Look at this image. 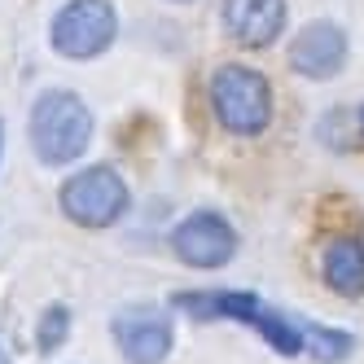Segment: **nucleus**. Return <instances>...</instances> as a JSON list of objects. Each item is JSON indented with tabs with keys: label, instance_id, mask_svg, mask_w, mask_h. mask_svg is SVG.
I'll return each mask as SVG.
<instances>
[{
	"label": "nucleus",
	"instance_id": "0eeeda50",
	"mask_svg": "<svg viewBox=\"0 0 364 364\" xmlns=\"http://www.w3.org/2000/svg\"><path fill=\"white\" fill-rule=\"evenodd\" d=\"M114 343L127 364H163L171 355V321L159 307H127L114 316Z\"/></svg>",
	"mask_w": 364,
	"mask_h": 364
},
{
	"label": "nucleus",
	"instance_id": "2eb2a0df",
	"mask_svg": "<svg viewBox=\"0 0 364 364\" xmlns=\"http://www.w3.org/2000/svg\"><path fill=\"white\" fill-rule=\"evenodd\" d=\"M0 141H5V127H0Z\"/></svg>",
	"mask_w": 364,
	"mask_h": 364
},
{
	"label": "nucleus",
	"instance_id": "7ed1b4c3",
	"mask_svg": "<svg viewBox=\"0 0 364 364\" xmlns=\"http://www.w3.org/2000/svg\"><path fill=\"white\" fill-rule=\"evenodd\" d=\"M211 110L220 119L224 132L232 136H259L272 123V84L264 80V70L224 62L211 75Z\"/></svg>",
	"mask_w": 364,
	"mask_h": 364
},
{
	"label": "nucleus",
	"instance_id": "6e6552de",
	"mask_svg": "<svg viewBox=\"0 0 364 364\" xmlns=\"http://www.w3.org/2000/svg\"><path fill=\"white\" fill-rule=\"evenodd\" d=\"M347 66V31L338 22H307L290 44V70L303 80H333Z\"/></svg>",
	"mask_w": 364,
	"mask_h": 364
},
{
	"label": "nucleus",
	"instance_id": "20e7f679",
	"mask_svg": "<svg viewBox=\"0 0 364 364\" xmlns=\"http://www.w3.org/2000/svg\"><path fill=\"white\" fill-rule=\"evenodd\" d=\"M119 36V14L110 0H66L48 22V44L66 62L101 58Z\"/></svg>",
	"mask_w": 364,
	"mask_h": 364
},
{
	"label": "nucleus",
	"instance_id": "9d476101",
	"mask_svg": "<svg viewBox=\"0 0 364 364\" xmlns=\"http://www.w3.org/2000/svg\"><path fill=\"white\" fill-rule=\"evenodd\" d=\"M321 277L333 294L360 299L364 294V242L360 237H333L321 255Z\"/></svg>",
	"mask_w": 364,
	"mask_h": 364
},
{
	"label": "nucleus",
	"instance_id": "39448f33",
	"mask_svg": "<svg viewBox=\"0 0 364 364\" xmlns=\"http://www.w3.org/2000/svg\"><path fill=\"white\" fill-rule=\"evenodd\" d=\"M62 215L70 224H80V228H110L127 215V202H132V193H127L123 185V176L106 163H97V167H84V171H75L62 193Z\"/></svg>",
	"mask_w": 364,
	"mask_h": 364
},
{
	"label": "nucleus",
	"instance_id": "ddd939ff",
	"mask_svg": "<svg viewBox=\"0 0 364 364\" xmlns=\"http://www.w3.org/2000/svg\"><path fill=\"white\" fill-rule=\"evenodd\" d=\"M0 364H14V360H9V351H5V347H0Z\"/></svg>",
	"mask_w": 364,
	"mask_h": 364
},
{
	"label": "nucleus",
	"instance_id": "f8f14e48",
	"mask_svg": "<svg viewBox=\"0 0 364 364\" xmlns=\"http://www.w3.org/2000/svg\"><path fill=\"white\" fill-rule=\"evenodd\" d=\"M66 333H70V307H66V303L44 307L40 329H36V347H40V351H58V347L66 343Z\"/></svg>",
	"mask_w": 364,
	"mask_h": 364
},
{
	"label": "nucleus",
	"instance_id": "9b49d317",
	"mask_svg": "<svg viewBox=\"0 0 364 364\" xmlns=\"http://www.w3.org/2000/svg\"><path fill=\"white\" fill-rule=\"evenodd\" d=\"M294 321H299V333H303V351H311L321 364H338V360H347V355L355 351V338H351V333L325 329V325L303 321V316H294Z\"/></svg>",
	"mask_w": 364,
	"mask_h": 364
},
{
	"label": "nucleus",
	"instance_id": "4468645a",
	"mask_svg": "<svg viewBox=\"0 0 364 364\" xmlns=\"http://www.w3.org/2000/svg\"><path fill=\"white\" fill-rule=\"evenodd\" d=\"M360 127H364V106H360Z\"/></svg>",
	"mask_w": 364,
	"mask_h": 364
},
{
	"label": "nucleus",
	"instance_id": "dca6fc26",
	"mask_svg": "<svg viewBox=\"0 0 364 364\" xmlns=\"http://www.w3.org/2000/svg\"><path fill=\"white\" fill-rule=\"evenodd\" d=\"M176 5H189V0H176Z\"/></svg>",
	"mask_w": 364,
	"mask_h": 364
},
{
	"label": "nucleus",
	"instance_id": "f257e3e1",
	"mask_svg": "<svg viewBox=\"0 0 364 364\" xmlns=\"http://www.w3.org/2000/svg\"><path fill=\"white\" fill-rule=\"evenodd\" d=\"M171 307L189 311L193 321H242L250 329H259V338L281 351V355H303V333L299 321L285 316V311H272L259 294L250 290H189V294H176Z\"/></svg>",
	"mask_w": 364,
	"mask_h": 364
},
{
	"label": "nucleus",
	"instance_id": "1a4fd4ad",
	"mask_svg": "<svg viewBox=\"0 0 364 364\" xmlns=\"http://www.w3.org/2000/svg\"><path fill=\"white\" fill-rule=\"evenodd\" d=\"M224 31L242 48H268L285 31V0H224Z\"/></svg>",
	"mask_w": 364,
	"mask_h": 364
},
{
	"label": "nucleus",
	"instance_id": "423d86ee",
	"mask_svg": "<svg viewBox=\"0 0 364 364\" xmlns=\"http://www.w3.org/2000/svg\"><path fill=\"white\" fill-rule=\"evenodd\" d=\"M171 250H176L180 264L211 272V268H224L237 255V228L220 211H193L171 228Z\"/></svg>",
	"mask_w": 364,
	"mask_h": 364
},
{
	"label": "nucleus",
	"instance_id": "f03ea898",
	"mask_svg": "<svg viewBox=\"0 0 364 364\" xmlns=\"http://www.w3.org/2000/svg\"><path fill=\"white\" fill-rule=\"evenodd\" d=\"M27 136H31V149L44 167H66L75 159H84V149L92 141V110L84 106L80 92L48 88L31 106Z\"/></svg>",
	"mask_w": 364,
	"mask_h": 364
}]
</instances>
